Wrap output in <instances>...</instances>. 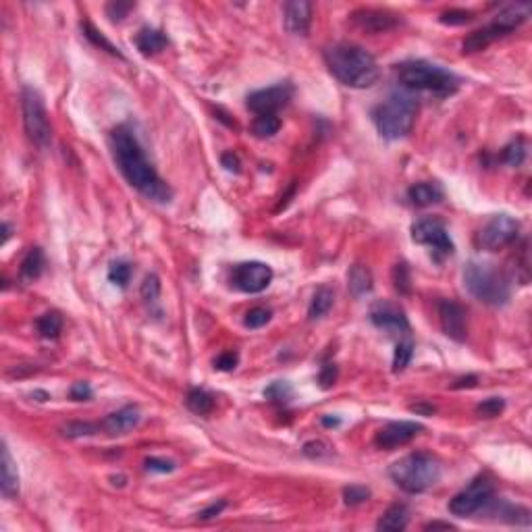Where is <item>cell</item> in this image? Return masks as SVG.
Instances as JSON below:
<instances>
[{
	"label": "cell",
	"mask_w": 532,
	"mask_h": 532,
	"mask_svg": "<svg viewBox=\"0 0 532 532\" xmlns=\"http://www.w3.org/2000/svg\"><path fill=\"white\" fill-rule=\"evenodd\" d=\"M110 150L112 158L121 171V175L127 179L131 187H135L142 195H146L152 202L167 204L173 200L171 185L161 179L156 169L146 156V150L142 148L140 140L127 125H119L110 133Z\"/></svg>",
	"instance_id": "cell-1"
},
{
	"label": "cell",
	"mask_w": 532,
	"mask_h": 532,
	"mask_svg": "<svg viewBox=\"0 0 532 532\" xmlns=\"http://www.w3.org/2000/svg\"><path fill=\"white\" fill-rule=\"evenodd\" d=\"M323 59L331 75L348 88L368 89L380 77V67L376 59L357 44L350 42L331 44L325 48Z\"/></svg>",
	"instance_id": "cell-2"
},
{
	"label": "cell",
	"mask_w": 532,
	"mask_h": 532,
	"mask_svg": "<svg viewBox=\"0 0 532 532\" xmlns=\"http://www.w3.org/2000/svg\"><path fill=\"white\" fill-rule=\"evenodd\" d=\"M418 102L408 89H393L372 112L374 125L385 140L406 138L416 121Z\"/></svg>",
	"instance_id": "cell-3"
},
{
	"label": "cell",
	"mask_w": 532,
	"mask_h": 532,
	"mask_svg": "<svg viewBox=\"0 0 532 532\" xmlns=\"http://www.w3.org/2000/svg\"><path fill=\"white\" fill-rule=\"evenodd\" d=\"M441 472L439 457L427 451L410 453L389 468L391 480L410 495H418L435 487L441 480Z\"/></svg>",
	"instance_id": "cell-4"
},
{
	"label": "cell",
	"mask_w": 532,
	"mask_h": 532,
	"mask_svg": "<svg viewBox=\"0 0 532 532\" xmlns=\"http://www.w3.org/2000/svg\"><path fill=\"white\" fill-rule=\"evenodd\" d=\"M461 279H464L466 291L487 306L499 308V306H505L512 297L510 279L491 263H480V260L468 263L464 266Z\"/></svg>",
	"instance_id": "cell-5"
},
{
	"label": "cell",
	"mask_w": 532,
	"mask_h": 532,
	"mask_svg": "<svg viewBox=\"0 0 532 532\" xmlns=\"http://www.w3.org/2000/svg\"><path fill=\"white\" fill-rule=\"evenodd\" d=\"M399 84L408 91H431L437 96H451L459 88L457 75L429 61H406L395 69Z\"/></svg>",
	"instance_id": "cell-6"
},
{
	"label": "cell",
	"mask_w": 532,
	"mask_h": 532,
	"mask_svg": "<svg viewBox=\"0 0 532 532\" xmlns=\"http://www.w3.org/2000/svg\"><path fill=\"white\" fill-rule=\"evenodd\" d=\"M21 110H23V127L27 138L38 148H48L52 144V127L48 119V110L42 94L31 86H25L21 91Z\"/></svg>",
	"instance_id": "cell-7"
},
{
	"label": "cell",
	"mask_w": 532,
	"mask_h": 532,
	"mask_svg": "<svg viewBox=\"0 0 532 532\" xmlns=\"http://www.w3.org/2000/svg\"><path fill=\"white\" fill-rule=\"evenodd\" d=\"M493 497L495 482L487 474H480L449 501V512L457 518H470L480 510H485L487 505H491L495 501Z\"/></svg>",
	"instance_id": "cell-8"
},
{
	"label": "cell",
	"mask_w": 532,
	"mask_h": 532,
	"mask_svg": "<svg viewBox=\"0 0 532 532\" xmlns=\"http://www.w3.org/2000/svg\"><path fill=\"white\" fill-rule=\"evenodd\" d=\"M518 235H520V223L514 216H510V214H495L478 231L476 244L482 250L497 252V250H503V248L516 244Z\"/></svg>",
	"instance_id": "cell-9"
},
{
	"label": "cell",
	"mask_w": 532,
	"mask_h": 532,
	"mask_svg": "<svg viewBox=\"0 0 532 532\" xmlns=\"http://www.w3.org/2000/svg\"><path fill=\"white\" fill-rule=\"evenodd\" d=\"M293 84L291 82H279L274 86L265 89H256L246 98V104L252 112H256V117L260 114H276L281 108H285L289 104V100L293 98Z\"/></svg>",
	"instance_id": "cell-10"
},
{
	"label": "cell",
	"mask_w": 532,
	"mask_h": 532,
	"mask_svg": "<svg viewBox=\"0 0 532 532\" xmlns=\"http://www.w3.org/2000/svg\"><path fill=\"white\" fill-rule=\"evenodd\" d=\"M272 268L265 263H242L233 266L231 270V287L242 293H263L272 283Z\"/></svg>",
	"instance_id": "cell-11"
},
{
	"label": "cell",
	"mask_w": 532,
	"mask_h": 532,
	"mask_svg": "<svg viewBox=\"0 0 532 532\" xmlns=\"http://www.w3.org/2000/svg\"><path fill=\"white\" fill-rule=\"evenodd\" d=\"M412 239L420 246L433 248V252L449 256L453 254L455 246L451 242V235L441 221L437 219H420L412 225Z\"/></svg>",
	"instance_id": "cell-12"
},
{
	"label": "cell",
	"mask_w": 532,
	"mask_h": 532,
	"mask_svg": "<svg viewBox=\"0 0 532 532\" xmlns=\"http://www.w3.org/2000/svg\"><path fill=\"white\" fill-rule=\"evenodd\" d=\"M370 320L376 329L408 335L410 333V320L404 312V308L391 300H378L370 306Z\"/></svg>",
	"instance_id": "cell-13"
},
{
	"label": "cell",
	"mask_w": 532,
	"mask_h": 532,
	"mask_svg": "<svg viewBox=\"0 0 532 532\" xmlns=\"http://www.w3.org/2000/svg\"><path fill=\"white\" fill-rule=\"evenodd\" d=\"M422 431H424V427L420 422H412V420L389 422V424H385L383 429L376 431L374 445L380 447V449H395V447L408 445L412 439H416Z\"/></svg>",
	"instance_id": "cell-14"
},
{
	"label": "cell",
	"mask_w": 532,
	"mask_h": 532,
	"mask_svg": "<svg viewBox=\"0 0 532 532\" xmlns=\"http://www.w3.org/2000/svg\"><path fill=\"white\" fill-rule=\"evenodd\" d=\"M439 323L443 333L457 341L464 343L468 337V312L461 304L453 302V300H443L439 304Z\"/></svg>",
	"instance_id": "cell-15"
},
{
	"label": "cell",
	"mask_w": 532,
	"mask_h": 532,
	"mask_svg": "<svg viewBox=\"0 0 532 532\" xmlns=\"http://www.w3.org/2000/svg\"><path fill=\"white\" fill-rule=\"evenodd\" d=\"M352 21L366 34H383L399 25V15L385 8H357L352 13Z\"/></svg>",
	"instance_id": "cell-16"
},
{
	"label": "cell",
	"mask_w": 532,
	"mask_h": 532,
	"mask_svg": "<svg viewBox=\"0 0 532 532\" xmlns=\"http://www.w3.org/2000/svg\"><path fill=\"white\" fill-rule=\"evenodd\" d=\"M312 2L308 0H291L283 6V21L285 29L293 36H308L312 25Z\"/></svg>",
	"instance_id": "cell-17"
},
{
	"label": "cell",
	"mask_w": 532,
	"mask_h": 532,
	"mask_svg": "<svg viewBox=\"0 0 532 532\" xmlns=\"http://www.w3.org/2000/svg\"><path fill=\"white\" fill-rule=\"evenodd\" d=\"M142 420V412L138 406H125L112 414H108L102 422H100V429L110 435V437H121V435H127L129 431H133Z\"/></svg>",
	"instance_id": "cell-18"
},
{
	"label": "cell",
	"mask_w": 532,
	"mask_h": 532,
	"mask_svg": "<svg viewBox=\"0 0 532 532\" xmlns=\"http://www.w3.org/2000/svg\"><path fill=\"white\" fill-rule=\"evenodd\" d=\"M532 6L529 2H512V4H505L497 15L495 19L491 21L493 25H497L505 36L512 34L514 29H518L529 17H531Z\"/></svg>",
	"instance_id": "cell-19"
},
{
	"label": "cell",
	"mask_w": 532,
	"mask_h": 532,
	"mask_svg": "<svg viewBox=\"0 0 532 532\" xmlns=\"http://www.w3.org/2000/svg\"><path fill=\"white\" fill-rule=\"evenodd\" d=\"M2 497L8 501H15L19 497V472L17 464L10 455V449L6 443H2V480H0Z\"/></svg>",
	"instance_id": "cell-20"
},
{
	"label": "cell",
	"mask_w": 532,
	"mask_h": 532,
	"mask_svg": "<svg viewBox=\"0 0 532 532\" xmlns=\"http://www.w3.org/2000/svg\"><path fill=\"white\" fill-rule=\"evenodd\" d=\"M503 36H505V34H503L497 25L489 23L487 27L472 31V34L464 40V44H461V52H464V54H474V52H480V50L489 48L495 40H499V38H503Z\"/></svg>",
	"instance_id": "cell-21"
},
{
	"label": "cell",
	"mask_w": 532,
	"mask_h": 532,
	"mask_svg": "<svg viewBox=\"0 0 532 532\" xmlns=\"http://www.w3.org/2000/svg\"><path fill=\"white\" fill-rule=\"evenodd\" d=\"M443 187L439 183H433V181H422V183H414L410 189H408V200L414 204V206H433V204H439L443 200Z\"/></svg>",
	"instance_id": "cell-22"
},
{
	"label": "cell",
	"mask_w": 532,
	"mask_h": 532,
	"mask_svg": "<svg viewBox=\"0 0 532 532\" xmlns=\"http://www.w3.org/2000/svg\"><path fill=\"white\" fill-rule=\"evenodd\" d=\"M167 44H169L167 36L161 29H154V27H142L135 36V46L144 57H152V54L163 52L167 48Z\"/></svg>",
	"instance_id": "cell-23"
},
{
	"label": "cell",
	"mask_w": 532,
	"mask_h": 532,
	"mask_svg": "<svg viewBox=\"0 0 532 532\" xmlns=\"http://www.w3.org/2000/svg\"><path fill=\"white\" fill-rule=\"evenodd\" d=\"M408 522H410V510H408L404 503H395V505H391V508L380 516V520L376 522V531H406Z\"/></svg>",
	"instance_id": "cell-24"
},
{
	"label": "cell",
	"mask_w": 532,
	"mask_h": 532,
	"mask_svg": "<svg viewBox=\"0 0 532 532\" xmlns=\"http://www.w3.org/2000/svg\"><path fill=\"white\" fill-rule=\"evenodd\" d=\"M44 268H46V256H44L42 248H31V250L23 256V260H21L19 274H21V279H23L25 283H31V281H36V279L42 276Z\"/></svg>",
	"instance_id": "cell-25"
},
{
	"label": "cell",
	"mask_w": 532,
	"mask_h": 532,
	"mask_svg": "<svg viewBox=\"0 0 532 532\" xmlns=\"http://www.w3.org/2000/svg\"><path fill=\"white\" fill-rule=\"evenodd\" d=\"M348 287L354 297H364L372 291V272L364 265H354L348 272Z\"/></svg>",
	"instance_id": "cell-26"
},
{
	"label": "cell",
	"mask_w": 532,
	"mask_h": 532,
	"mask_svg": "<svg viewBox=\"0 0 532 532\" xmlns=\"http://www.w3.org/2000/svg\"><path fill=\"white\" fill-rule=\"evenodd\" d=\"M333 304H335V293H333V289L327 287V285L318 287V289L314 291V295H312V302H310V308H308V318H310V320H318V318L327 316L329 310L333 308Z\"/></svg>",
	"instance_id": "cell-27"
},
{
	"label": "cell",
	"mask_w": 532,
	"mask_h": 532,
	"mask_svg": "<svg viewBox=\"0 0 532 532\" xmlns=\"http://www.w3.org/2000/svg\"><path fill=\"white\" fill-rule=\"evenodd\" d=\"M185 406L189 412L206 416L214 410V397L206 389H189V393L185 397Z\"/></svg>",
	"instance_id": "cell-28"
},
{
	"label": "cell",
	"mask_w": 532,
	"mask_h": 532,
	"mask_svg": "<svg viewBox=\"0 0 532 532\" xmlns=\"http://www.w3.org/2000/svg\"><path fill=\"white\" fill-rule=\"evenodd\" d=\"M36 327H38V333L44 339H59V335L63 331V316H61V312L50 310V312H46L38 318Z\"/></svg>",
	"instance_id": "cell-29"
},
{
	"label": "cell",
	"mask_w": 532,
	"mask_h": 532,
	"mask_svg": "<svg viewBox=\"0 0 532 532\" xmlns=\"http://www.w3.org/2000/svg\"><path fill=\"white\" fill-rule=\"evenodd\" d=\"M82 31H84V36L88 38L89 42L94 44V46H98L100 50H106L108 54H112V57H119V59H125L123 57V52L108 40V38H104V34L102 31H98L89 21H86V23H82Z\"/></svg>",
	"instance_id": "cell-30"
},
{
	"label": "cell",
	"mask_w": 532,
	"mask_h": 532,
	"mask_svg": "<svg viewBox=\"0 0 532 532\" xmlns=\"http://www.w3.org/2000/svg\"><path fill=\"white\" fill-rule=\"evenodd\" d=\"M279 129H281V119L276 114H260L252 123V131L260 140L272 138L274 133H279Z\"/></svg>",
	"instance_id": "cell-31"
},
{
	"label": "cell",
	"mask_w": 532,
	"mask_h": 532,
	"mask_svg": "<svg viewBox=\"0 0 532 532\" xmlns=\"http://www.w3.org/2000/svg\"><path fill=\"white\" fill-rule=\"evenodd\" d=\"M412 357H414V341H412L410 337L397 341L395 352H393V370H395V372L406 370V368L410 366Z\"/></svg>",
	"instance_id": "cell-32"
},
{
	"label": "cell",
	"mask_w": 532,
	"mask_h": 532,
	"mask_svg": "<svg viewBox=\"0 0 532 532\" xmlns=\"http://www.w3.org/2000/svg\"><path fill=\"white\" fill-rule=\"evenodd\" d=\"M524 158H526V144H524L522 138L510 142V144L503 148V152H501V161H503L505 165H510V167H520V165L524 163Z\"/></svg>",
	"instance_id": "cell-33"
},
{
	"label": "cell",
	"mask_w": 532,
	"mask_h": 532,
	"mask_svg": "<svg viewBox=\"0 0 532 532\" xmlns=\"http://www.w3.org/2000/svg\"><path fill=\"white\" fill-rule=\"evenodd\" d=\"M100 424L96 422H82V420H75V422H67L61 433L69 439H82V437H91L96 433H100Z\"/></svg>",
	"instance_id": "cell-34"
},
{
	"label": "cell",
	"mask_w": 532,
	"mask_h": 532,
	"mask_svg": "<svg viewBox=\"0 0 532 532\" xmlns=\"http://www.w3.org/2000/svg\"><path fill=\"white\" fill-rule=\"evenodd\" d=\"M131 274H133V270H131V265L127 260H114L112 265L108 266V281L114 283L121 289H125L129 285Z\"/></svg>",
	"instance_id": "cell-35"
},
{
	"label": "cell",
	"mask_w": 532,
	"mask_h": 532,
	"mask_svg": "<svg viewBox=\"0 0 532 532\" xmlns=\"http://www.w3.org/2000/svg\"><path fill=\"white\" fill-rule=\"evenodd\" d=\"M293 395V387L287 380H274L265 389V397L268 401H276V404H285L289 401Z\"/></svg>",
	"instance_id": "cell-36"
},
{
	"label": "cell",
	"mask_w": 532,
	"mask_h": 532,
	"mask_svg": "<svg viewBox=\"0 0 532 532\" xmlns=\"http://www.w3.org/2000/svg\"><path fill=\"white\" fill-rule=\"evenodd\" d=\"M474 19V13L472 10H464V8H449L441 13L439 21L443 25H449V27H457V25H466Z\"/></svg>",
	"instance_id": "cell-37"
},
{
	"label": "cell",
	"mask_w": 532,
	"mask_h": 532,
	"mask_svg": "<svg viewBox=\"0 0 532 532\" xmlns=\"http://www.w3.org/2000/svg\"><path fill=\"white\" fill-rule=\"evenodd\" d=\"M393 285L404 295H408L412 291V276H410V268L406 263L393 266Z\"/></svg>",
	"instance_id": "cell-38"
},
{
	"label": "cell",
	"mask_w": 532,
	"mask_h": 532,
	"mask_svg": "<svg viewBox=\"0 0 532 532\" xmlns=\"http://www.w3.org/2000/svg\"><path fill=\"white\" fill-rule=\"evenodd\" d=\"M270 318H272V312L265 308V306H256V308H252L248 314H246V320H244V325L248 327V329H263L266 327L268 323H270Z\"/></svg>",
	"instance_id": "cell-39"
},
{
	"label": "cell",
	"mask_w": 532,
	"mask_h": 532,
	"mask_svg": "<svg viewBox=\"0 0 532 532\" xmlns=\"http://www.w3.org/2000/svg\"><path fill=\"white\" fill-rule=\"evenodd\" d=\"M503 410H505V401L501 397H489L482 404H478L476 414L480 418H497Z\"/></svg>",
	"instance_id": "cell-40"
},
{
	"label": "cell",
	"mask_w": 532,
	"mask_h": 532,
	"mask_svg": "<svg viewBox=\"0 0 532 532\" xmlns=\"http://www.w3.org/2000/svg\"><path fill=\"white\" fill-rule=\"evenodd\" d=\"M370 499V489L368 487H362V485H350L343 489V501L346 505H360V503H366Z\"/></svg>",
	"instance_id": "cell-41"
},
{
	"label": "cell",
	"mask_w": 532,
	"mask_h": 532,
	"mask_svg": "<svg viewBox=\"0 0 532 532\" xmlns=\"http://www.w3.org/2000/svg\"><path fill=\"white\" fill-rule=\"evenodd\" d=\"M161 295V279L156 274H148L142 283V297L146 302H156Z\"/></svg>",
	"instance_id": "cell-42"
},
{
	"label": "cell",
	"mask_w": 532,
	"mask_h": 532,
	"mask_svg": "<svg viewBox=\"0 0 532 532\" xmlns=\"http://www.w3.org/2000/svg\"><path fill=\"white\" fill-rule=\"evenodd\" d=\"M175 468H177V464L173 459H165V457H148L146 459V470H150V472L167 474V472H173Z\"/></svg>",
	"instance_id": "cell-43"
},
{
	"label": "cell",
	"mask_w": 532,
	"mask_h": 532,
	"mask_svg": "<svg viewBox=\"0 0 532 532\" xmlns=\"http://www.w3.org/2000/svg\"><path fill=\"white\" fill-rule=\"evenodd\" d=\"M318 383H320L323 389H331V387L337 383V366H335L333 362H327V364L320 368Z\"/></svg>",
	"instance_id": "cell-44"
},
{
	"label": "cell",
	"mask_w": 532,
	"mask_h": 532,
	"mask_svg": "<svg viewBox=\"0 0 532 532\" xmlns=\"http://www.w3.org/2000/svg\"><path fill=\"white\" fill-rule=\"evenodd\" d=\"M131 8H133V2H110L106 4V15L110 17V21H121L127 17Z\"/></svg>",
	"instance_id": "cell-45"
},
{
	"label": "cell",
	"mask_w": 532,
	"mask_h": 532,
	"mask_svg": "<svg viewBox=\"0 0 532 532\" xmlns=\"http://www.w3.org/2000/svg\"><path fill=\"white\" fill-rule=\"evenodd\" d=\"M237 362H239L237 352H225V354H221L214 360V368L223 370V372H229V370H233L237 366Z\"/></svg>",
	"instance_id": "cell-46"
},
{
	"label": "cell",
	"mask_w": 532,
	"mask_h": 532,
	"mask_svg": "<svg viewBox=\"0 0 532 532\" xmlns=\"http://www.w3.org/2000/svg\"><path fill=\"white\" fill-rule=\"evenodd\" d=\"M302 451L308 457H325V455L331 453V447L325 443V441H308V443L304 445Z\"/></svg>",
	"instance_id": "cell-47"
},
{
	"label": "cell",
	"mask_w": 532,
	"mask_h": 532,
	"mask_svg": "<svg viewBox=\"0 0 532 532\" xmlns=\"http://www.w3.org/2000/svg\"><path fill=\"white\" fill-rule=\"evenodd\" d=\"M69 395H71L73 401H89L91 395H94V391H91V387H89L88 383H75V385L71 387Z\"/></svg>",
	"instance_id": "cell-48"
},
{
	"label": "cell",
	"mask_w": 532,
	"mask_h": 532,
	"mask_svg": "<svg viewBox=\"0 0 532 532\" xmlns=\"http://www.w3.org/2000/svg\"><path fill=\"white\" fill-rule=\"evenodd\" d=\"M225 508H227V503H225V501L212 503V505H208L206 510H202V512L198 514V518H200V520H212V518L221 516V512H223Z\"/></svg>",
	"instance_id": "cell-49"
},
{
	"label": "cell",
	"mask_w": 532,
	"mask_h": 532,
	"mask_svg": "<svg viewBox=\"0 0 532 532\" xmlns=\"http://www.w3.org/2000/svg\"><path fill=\"white\" fill-rule=\"evenodd\" d=\"M221 163H223V167H225L227 171H231V173H239L242 163H239L237 154H233V152H225V154L221 156Z\"/></svg>",
	"instance_id": "cell-50"
},
{
	"label": "cell",
	"mask_w": 532,
	"mask_h": 532,
	"mask_svg": "<svg viewBox=\"0 0 532 532\" xmlns=\"http://www.w3.org/2000/svg\"><path fill=\"white\" fill-rule=\"evenodd\" d=\"M476 383H478V376H474V374H468V376H461V378H457L451 387L453 389H470V387H476Z\"/></svg>",
	"instance_id": "cell-51"
},
{
	"label": "cell",
	"mask_w": 532,
	"mask_h": 532,
	"mask_svg": "<svg viewBox=\"0 0 532 532\" xmlns=\"http://www.w3.org/2000/svg\"><path fill=\"white\" fill-rule=\"evenodd\" d=\"M410 412H416V414H424V416H433L435 412H437V408L435 406H431V404H414V406H410Z\"/></svg>",
	"instance_id": "cell-52"
},
{
	"label": "cell",
	"mask_w": 532,
	"mask_h": 532,
	"mask_svg": "<svg viewBox=\"0 0 532 532\" xmlns=\"http://www.w3.org/2000/svg\"><path fill=\"white\" fill-rule=\"evenodd\" d=\"M437 529H443V531H453L455 526H453V524H449V522H429V524L424 526V531H437Z\"/></svg>",
	"instance_id": "cell-53"
},
{
	"label": "cell",
	"mask_w": 532,
	"mask_h": 532,
	"mask_svg": "<svg viewBox=\"0 0 532 532\" xmlns=\"http://www.w3.org/2000/svg\"><path fill=\"white\" fill-rule=\"evenodd\" d=\"M320 422H323V427L331 429V427H339V424H341V418H331V416H325Z\"/></svg>",
	"instance_id": "cell-54"
},
{
	"label": "cell",
	"mask_w": 532,
	"mask_h": 532,
	"mask_svg": "<svg viewBox=\"0 0 532 532\" xmlns=\"http://www.w3.org/2000/svg\"><path fill=\"white\" fill-rule=\"evenodd\" d=\"M8 237H10V227L6 223H2V244H6Z\"/></svg>",
	"instance_id": "cell-55"
},
{
	"label": "cell",
	"mask_w": 532,
	"mask_h": 532,
	"mask_svg": "<svg viewBox=\"0 0 532 532\" xmlns=\"http://www.w3.org/2000/svg\"><path fill=\"white\" fill-rule=\"evenodd\" d=\"M31 397H40L38 401H46V399H50V395H48L46 391H34V393H31Z\"/></svg>",
	"instance_id": "cell-56"
}]
</instances>
